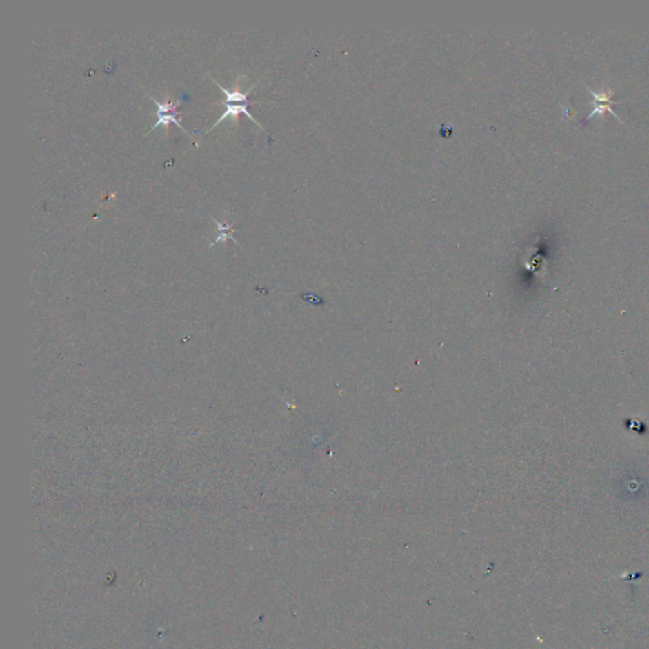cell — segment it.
I'll list each match as a JSON object with an SVG mask.
<instances>
[{
  "instance_id": "1",
  "label": "cell",
  "mask_w": 649,
  "mask_h": 649,
  "mask_svg": "<svg viewBox=\"0 0 649 649\" xmlns=\"http://www.w3.org/2000/svg\"><path fill=\"white\" fill-rule=\"evenodd\" d=\"M210 78L212 79V81H213L216 86H219V89L222 90V93L226 95V102H225V104H226V112H225V113H223V114L219 117V121H217L214 125L212 126L211 128H208V130H207V132H210V131L213 130L216 126H219V123H221V122H222L225 118L228 117V116H231L232 119L235 121V125H237V122H239V116H240V114H243H243H246L248 117L250 118L251 121H252L254 123H257V125H258L260 128H263V130H264V127L259 123L258 121H257V118L254 117L252 114H250V112H248V106H249L248 95L250 94L251 90L255 88L257 84L251 86L250 88L248 89V90L241 92V90H240V86H239L240 81L237 80V81H236V86L235 88H234V90H227L226 88H223V86H221L217 80H214V79L212 78V77H210Z\"/></svg>"
},
{
  "instance_id": "2",
  "label": "cell",
  "mask_w": 649,
  "mask_h": 649,
  "mask_svg": "<svg viewBox=\"0 0 649 649\" xmlns=\"http://www.w3.org/2000/svg\"><path fill=\"white\" fill-rule=\"evenodd\" d=\"M149 98L150 99H151V101H152V102L155 103V104H157V123H155V125L151 127V130H150V132H151L152 130H155L157 126H164L165 128L168 130V127H169V125H172V123H175V125L179 126L180 128H181V130H183L184 132L189 133L188 131H187V130H186V128L183 127V125L180 123V119L179 118H178V116H179V112H178V107H179L180 104H181V102H180V101H178V102L177 103H172V102L161 103V102H159V101H157L155 98H152L151 95H149Z\"/></svg>"
},
{
  "instance_id": "3",
  "label": "cell",
  "mask_w": 649,
  "mask_h": 649,
  "mask_svg": "<svg viewBox=\"0 0 649 649\" xmlns=\"http://www.w3.org/2000/svg\"><path fill=\"white\" fill-rule=\"evenodd\" d=\"M585 88L587 89V92H590L591 94L594 95L595 107L594 110H592L590 114H587L586 118L583 119V123L586 122L588 118L594 117L595 114L603 116V114H605V113H608V112H609V113H612L615 117L618 118L620 122H623V119L619 117V114H617V113L612 110V108H611V106L614 104V101H612L614 92H612L611 89H608V90H600V92L597 93V92H594L591 88H588L587 86H585Z\"/></svg>"
},
{
  "instance_id": "4",
  "label": "cell",
  "mask_w": 649,
  "mask_h": 649,
  "mask_svg": "<svg viewBox=\"0 0 649 649\" xmlns=\"http://www.w3.org/2000/svg\"><path fill=\"white\" fill-rule=\"evenodd\" d=\"M211 219L212 221H213V222L217 225V227H219V237H217V239H216V240H214V241L211 243V246L216 245V243H219V241H223V243H225L227 239H231V240H234V243L239 245L237 240H236L235 237H234V235H232V234L235 232V228H234V225H232V223H221V222H219L217 219H213V217H211Z\"/></svg>"
}]
</instances>
